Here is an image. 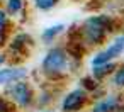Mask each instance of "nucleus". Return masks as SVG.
Listing matches in <instances>:
<instances>
[{
	"label": "nucleus",
	"instance_id": "7ed1b4c3",
	"mask_svg": "<svg viewBox=\"0 0 124 112\" xmlns=\"http://www.w3.org/2000/svg\"><path fill=\"white\" fill-rule=\"evenodd\" d=\"M68 66V60H66V53L60 48L53 49L48 53V56L44 58V63H43V68L48 71V73H58V71H63L66 70Z\"/></svg>",
	"mask_w": 124,
	"mask_h": 112
},
{
	"label": "nucleus",
	"instance_id": "6e6552de",
	"mask_svg": "<svg viewBox=\"0 0 124 112\" xmlns=\"http://www.w3.org/2000/svg\"><path fill=\"white\" fill-rule=\"evenodd\" d=\"M117 70V65L112 61V63H107V65H102V66H93V76L97 78V80H102V78H105L107 75H110V73H114Z\"/></svg>",
	"mask_w": 124,
	"mask_h": 112
},
{
	"label": "nucleus",
	"instance_id": "f8f14e48",
	"mask_svg": "<svg viewBox=\"0 0 124 112\" xmlns=\"http://www.w3.org/2000/svg\"><path fill=\"white\" fill-rule=\"evenodd\" d=\"M56 2H58V0H36V5L39 9L46 10V9H51L53 5H56Z\"/></svg>",
	"mask_w": 124,
	"mask_h": 112
},
{
	"label": "nucleus",
	"instance_id": "4468645a",
	"mask_svg": "<svg viewBox=\"0 0 124 112\" xmlns=\"http://www.w3.org/2000/svg\"><path fill=\"white\" fill-rule=\"evenodd\" d=\"M2 61H4V58H0V63H2Z\"/></svg>",
	"mask_w": 124,
	"mask_h": 112
},
{
	"label": "nucleus",
	"instance_id": "39448f33",
	"mask_svg": "<svg viewBox=\"0 0 124 112\" xmlns=\"http://www.w3.org/2000/svg\"><path fill=\"white\" fill-rule=\"evenodd\" d=\"M121 104H122V100L119 98V95H107V97L97 100L90 112H117Z\"/></svg>",
	"mask_w": 124,
	"mask_h": 112
},
{
	"label": "nucleus",
	"instance_id": "f257e3e1",
	"mask_svg": "<svg viewBox=\"0 0 124 112\" xmlns=\"http://www.w3.org/2000/svg\"><path fill=\"white\" fill-rule=\"evenodd\" d=\"M116 31V21L110 15H93L88 17L82 26V37L87 44L99 46L105 41L107 34Z\"/></svg>",
	"mask_w": 124,
	"mask_h": 112
},
{
	"label": "nucleus",
	"instance_id": "1a4fd4ad",
	"mask_svg": "<svg viewBox=\"0 0 124 112\" xmlns=\"http://www.w3.org/2000/svg\"><path fill=\"white\" fill-rule=\"evenodd\" d=\"M112 83H114V87H117V88H124V65L117 66V70L114 71Z\"/></svg>",
	"mask_w": 124,
	"mask_h": 112
},
{
	"label": "nucleus",
	"instance_id": "ddd939ff",
	"mask_svg": "<svg viewBox=\"0 0 124 112\" xmlns=\"http://www.w3.org/2000/svg\"><path fill=\"white\" fill-rule=\"evenodd\" d=\"M21 9H22V0H9V10L12 14L19 12Z\"/></svg>",
	"mask_w": 124,
	"mask_h": 112
},
{
	"label": "nucleus",
	"instance_id": "423d86ee",
	"mask_svg": "<svg viewBox=\"0 0 124 112\" xmlns=\"http://www.w3.org/2000/svg\"><path fill=\"white\" fill-rule=\"evenodd\" d=\"M10 95L14 97V100H17L21 105H27L31 102V88L26 85V83H16L12 88H10Z\"/></svg>",
	"mask_w": 124,
	"mask_h": 112
},
{
	"label": "nucleus",
	"instance_id": "2eb2a0df",
	"mask_svg": "<svg viewBox=\"0 0 124 112\" xmlns=\"http://www.w3.org/2000/svg\"><path fill=\"white\" fill-rule=\"evenodd\" d=\"M0 32H2V29H0Z\"/></svg>",
	"mask_w": 124,
	"mask_h": 112
},
{
	"label": "nucleus",
	"instance_id": "9b49d317",
	"mask_svg": "<svg viewBox=\"0 0 124 112\" xmlns=\"http://www.w3.org/2000/svg\"><path fill=\"white\" fill-rule=\"evenodd\" d=\"M63 29H65V26H61V24H60V26H54V27H49V29H48V31H46V32L43 34V36H44V39H49V37H53V36H56V34H60V32H61Z\"/></svg>",
	"mask_w": 124,
	"mask_h": 112
},
{
	"label": "nucleus",
	"instance_id": "f03ea898",
	"mask_svg": "<svg viewBox=\"0 0 124 112\" xmlns=\"http://www.w3.org/2000/svg\"><path fill=\"white\" fill-rule=\"evenodd\" d=\"M122 53H124V34L117 36L104 51L97 53L93 56V60H92V66H102V65L112 63L117 58H121Z\"/></svg>",
	"mask_w": 124,
	"mask_h": 112
},
{
	"label": "nucleus",
	"instance_id": "0eeeda50",
	"mask_svg": "<svg viewBox=\"0 0 124 112\" xmlns=\"http://www.w3.org/2000/svg\"><path fill=\"white\" fill-rule=\"evenodd\" d=\"M26 76V70H0V83H9V82H14V80H19Z\"/></svg>",
	"mask_w": 124,
	"mask_h": 112
},
{
	"label": "nucleus",
	"instance_id": "9d476101",
	"mask_svg": "<svg viewBox=\"0 0 124 112\" xmlns=\"http://www.w3.org/2000/svg\"><path fill=\"white\" fill-rule=\"evenodd\" d=\"M82 83H83V90H95L97 87H99V83H97V78L92 75V76H85L83 80H82Z\"/></svg>",
	"mask_w": 124,
	"mask_h": 112
},
{
	"label": "nucleus",
	"instance_id": "20e7f679",
	"mask_svg": "<svg viewBox=\"0 0 124 112\" xmlns=\"http://www.w3.org/2000/svg\"><path fill=\"white\" fill-rule=\"evenodd\" d=\"M85 102H87V90L77 88V90L70 92V93L63 98V110H65V112H75V110H78Z\"/></svg>",
	"mask_w": 124,
	"mask_h": 112
}]
</instances>
